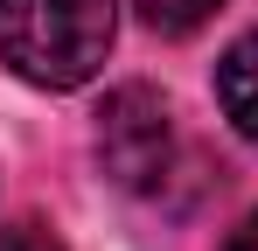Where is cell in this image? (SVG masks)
<instances>
[{
  "label": "cell",
  "instance_id": "cell-5",
  "mask_svg": "<svg viewBox=\"0 0 258 251\" xmlns=\"http://www.w3.org/2000/svg\"><path fill=\"white\" fill-rule=\"evenodd\" d=\"M0 251H63L49 230H35V223H21V230H0Z\"/></svg>",
  "mask_w": 258,
  "mask_h": 251
},
{
  "label": "cell",
  "instance_id": "cell-1",
  "mask_svg": "<svg viewBox=\"0 0 258 251\" xmlns=\"http://www.w3.org/2000/svg\"><path fill=\"white\" fill-rule=\"evenodd\" d=\"M112 49V0H0V63L42 91H77Z\"/></svg>",
  "mask_w": 258,
  "mask_h": 251
},
{
  "label": "cell",
  "instance_id": "cell-4",
  "mask_svg": "<svg viewBox=\"0 0 258 251\" xmlns=\"http://www.w3.org/2000/svg\"><path fill=\"white\" fill-rule=\"evenodd\" d=\"M133 7H140V21H147L154 35H196L223 0H133Z\"/></svg>",
  "mask_w": 258,
  "mask_h": 251
},
{
  "label": "cell",
  "instance_id": "cell-6",
  "mask_svg": "<svg viewBox=\"0 0 258 251\" xmlns=\"http://www.w3.org/2000/svg\"><path fill=\"white\" fill-rule=\"evenodd\" d=\"M223 251H258V209L237 223V230H230V244H223Z\"/></svg>",
  "mask_w": 258,
  "mask_h": 251
},
{
  "label": "cell",
  "instance_id": "cell-3",
  "mask_svg": "<svg viewBox=\"0 0 258 251\" xmlns=\"http://www.w3.org/2000/svg\"><path fill=\"white\" fill-rule=\"evenodd\" d=\"M216 98H223L230 126H237V133L258 147V35L230 42V56L216 63Z\"/></svg>",
  "mask_w": 258,
  "mask_h": 251
},
{
  "label": "cell",
  "instance_id": "cell-2",
  "mask_svg": "<svg viewBox=\"0 0 258 251\" xmlns=\"http://www.w3.org/2000/svg\"><path fill=\"white\" fill-rule=\"evenodd\" d=\"M98 161H105V174L119 189L161 196V181H168V167H174V126H168L161 91L119 84L105 98V112H98Z\"/></svg>",
  "mask_w": 258,
  "mask_h": 251
}]
</instances>
